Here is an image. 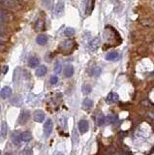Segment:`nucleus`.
<instances>
[{"instance_id":"1","label":"nucleus","mask_w":154,"mask_h":155,"mask_svg":"<svg viewBox=\"0 0 154 155\" xmlns=\"http://www.w3.org/2000/svg\"><path fill=\"white\" fill-rule=\"evenodd\" d=\"M104 37L107 44H113V46H115V45H118L121 43V38L119 36L118 32L111 26H107L105 28Z\"/></svg>"},{"instance_id":"2","label":"nucleus","mask_w":154,"mask_h":155,"mask_svg":"<svg viewBox=\"0 0 154 155\" xmlns=\"http://www.w3.org/2000/svg\"><path fill=\"white\" fill-rule=\"evenodd\" d=\"M0 4L4 9L17 10L20 7V0H0Z\"/></svg>"},{"instance_id":"3","label":"nucleus","mask_w":154,"mask_h":155,"mask_svg":"<svg viewBox=\"0 0 154 155\" xmlns=\"http://www.w3.org/2000/svg\"><path fill=\"white\" fill-rule=\"evenodd\" d=\"M75 45H76V43H75L74 40H72V39L64 40V41L60 44V50H61V52H62L69 53V52H71L72 50H74Z\"/></svg>"},{"instance_id":"4","label":"nucleus","mask_w":154,"mask_h":155,"mask_svg":"<svg viewBox=\"0 0 154 155\" xmlns=\"http://www.w3.org/2000/svg\"><path fill=\"white\" fill-rule=\"evenodd\" d=\"M78 129H79V133H81V134H85V133L89 129L88 121H87V120H81V121L79 122Z\"/></svg>"},{"instance_id":"5","label":"nucleus","mask_w":154,"mask_h":155,"mask_svg":"<svg viewBox=\"0 0 154 155\" xmlns=\"http://www.w3.org/2000/svg\"><path fill=\"white\" fill-rule=\"evenodd\" d=\"M52 126H54V123L50 119H47L46 122L44 123V134L46 137H49L52 131Z\"/></svg>"},{"instance_id":"6","label":"nucleus","mask_w":154,"mask_h":155,"mask_svg":"<svg viewBox=\"0 0 154 155\" xmlns=\"http://www.w3.org/2000/svg\"><path fill=\"white\" fill-rule=\"evenodd\" d=\"M29 118H30V114H29V111H22L20 117H18V123H20V125H24L26 122L28 121Z\"/></svg>"},{"instance_id":"7","label":"nucleus","mask_w":154,"mask_h":155,"mask_svg":"<svg viewBox=\"0 0 154 155\" xmlns=\"http://www.w3.org/2000/svg\"><path fill=\"white\" fill-rule=\"evenodd\" d=\"M99 45H100V38L99 37H95L94 39H92L91 41H90L89 45H88V48L91 52H95V50L98 49Z\"/></svg>"},{"instance_id":"8","label":"nucleus","mask_w":154,"mask_h":155,"mask_svg":"<svg viewBox=\"0 0 154 155\" xmlns=\"http://www.w3.org/2000/svg\"><path fill=\"white\" fill-rule=\"evenodd\" d=\"M12 141L15 145H18L20 143V141H22V138H20V133L18 132V131H13L12 135H11Z\"/></svg>"},{"instance_id":"9","label":"nucleus","mask_w":154,"mask_h":155,"mask_svg":"<svg viewBox=\"0 0 154 155\" xmlns=\"http://www.w3.org/2000/svg\"><path fill=\"white\" fill-rule=\"evenodd\" d=\"M118 94H116L115 92H111L110 94L107 96L106 98V103L107 104H113V103H116L118 101Z\"/></svg>"},{"instance_id":"10","label":"nucleus","mask_w":154,"mask_h":155,"mask_svg":"<svg viewBox=\"0 0 154 155\" xmlns=\"http://www.w3.org/2000/svg\"><path fill=\"white\" fill-rule=\"evenodd\" d=\"M45 113L41 109H37L34 113V120L37 122H43L45 119Z\"/></svg>"},{"instance_id":"11","label":"nucleus","mask_w":154,"mask_h":155,"mask_svg":"<svg viewBox=\"0 0 154 155\" xmlns=\"http://www.w3.org/2000/svg\"><path fill=\"white\" fill-rule=\"evenodd\" d=\"M63 13H64V3H63L62 1H60L58 2L56 7H55L54 14L55 16H57V17H60V16L63 15Z\"/></svg>"},{"instance_id":"12","label":"nucleus","mask_w":154,"mask_h":155,"mask_svg":"<svg viewBox=\"0 0 154 155\" xmlns=\"http://www.w3.org/2000/svg\"><path fill=\"white\" fill-rule=\"evenodd\" d=\"M12 95V89L9 86H5L0 90V97L1 98H8Z\"/></svg>"},{"instance_id":"13","label":"nucleus","mask_w":154,"mask_h":155,"mask_svg":"<svg viewBox=\"0 0 154 155\" xmlns=\"http://www.w3.org/2000/svg\"><path fill=\"white\" fill-rule=\"evenodd\" d=\"M120 56H119V53L117 52H111L106 55V59L109 61H117Z\"/></svg>"},{"instance_id":"14","label":"nucleus","mask_w":154,"mask_h":155,"mask_svg":"<svg viewBox=\"0 0 154 155\" xmlns=\"http://www.w3.org/2000/svg\"><path fill=\"white\" fill-rule=\"evenodd\" d=\"M47 73V66H45V65L39 66V67L36 69V72H35L37 77H44Z\"/></svg>"},{"instance_id":"15","label":"nucleus","mask_w":154,"mask_h":155,"mask_svg":"<svg viewBox=\"0 0 154 155\" xmlns=\"http://www.w3.org/2000/svg\"><path fill=\"white\" fill-rule=\"evenodd\" d=\"M74 75V67L72 64H67L64 69V76L66 78H71Z\"/></svg>"},{"instance_id":"16","label":"nucleus","mask_w":154,"mask_h":155,"mask_svg":"<svg viewBox=\"0 0 154 155\" xmlns=\"http://www.w3.org/2000/svg\"><path fill=\"white\" fill-rule=\"evenodd\" d=\"M39 64H40V61H39V58L38 57L31 56L28 59V65L30 66L31 68H36L37 66H39Z\"/></svg>"},{"instance_id":"17","label":"nucleus","mask_w":154,"mask_h":155,"mask_svg":"<svg viewBox=\"0 0 154 155\" xmlns=\"http://www.w3.org/2000/svg\"><path fill=\"white\" fill-rule=\"evenodd\" d=\"M37 44L41 45V46H44V45H47V36L44 35V34H41V35H38L36 38Z\"/></svg>"},{"instance_id":"18","label":"nucleus","mask_w":154,"mask_h":155,"mask_svg":"<svg viewBox=\"0 0 154 155\" xmlns=\"http://www.w3.org/2000/svg\"><path fill=\"white\" fill-rule=\"evenodd\" d=\"M45 28V18H40L37 20L35 23V29L37 31H41Z\"/></svg>"},{"instance_id":"19","label":"nucleus","mask_w":154,"mask_h":155,"mask_svg":"<svg viewBox=\"0 0 154 155\" xmlns=\"http://www.w3.org/2000/svg\"><path fill=\"white\" fill-rule=\"evenodd\" d=\"M7 133H8V125H7L6 122L4 121L1 125V132H0L1 140H4V139L7 137Z\"/></svg>"},{"instance_id":"20","label":"nucleus","mask_w":154,"mask_h":155,"mask_svg":"<svg viewBox=\"0 0 154 155\" xmlns=\"http://www.w3.org/2000/svg\"><path fill=\"white\" fill-rule=\"evenodd\" d=\"M20 138H22V141H25V143H28L32 140V135H31L30 132H23L20 134Z\"/></svg>"},{"instance_id":"21","label":"nucleus","mask_w":154,"mask_h":155,"mask_svg":"<svg viewBox=\"0 0 154 155\" xmlns=\"http://www.w3.org/2000/svg\"><path fill=\"white\" fill-rule=\"evenodd\" d=\"M83 109H90L92 107H93V101H92L91 99H89V98H85L83 100Z\"/></svg>"},{"instance_id":"22","label":"nucleus","mask_w":154,"mask_h":155,"mask_svg":"<svg viewBox=\"0 0 154 155\" xmlns=\"http://www.w3.org/2000/svg\"><path fill=\"white\" fill-rule=\"evenodd\" d=\"M105 119H106V116H104L103 114H99L97 116V118H96V123L98 126H103L106 122H105Z\"/></svg>"},{"instance_id":"23","label":"nucleus","mask_w":154,"mask_h":155,"mask_svg":"<svg viewBox=\"0 0 154 155\" xmlns=\"http://www.w3.org/2000/svg\"><path fill=\"white\" fill-rule=\"evenodd\" d=\"M10 20V15L4 10H0V21H8Z\"/></svg>"},{"instance_id":"24","label":"nucleus","mask_w":154,"mask_h":155,"mask_svg":"<svg viewBox=\"0 0 154 155\" xmlns=\"http://www.w3.org/2000/svg\"><path fill=\"white\" fill-rule=\"evenodd\" d=\"M116 119H117V117H116L115 116L110 114V116H106L105 122H106V124H111V123H113V122H115V121H116Z\"/></svg>"},{"instance_id":"25","label":"nucleus","mask_w":154,"mask_h":155,"mask_svg":"<svg viewBox=\"0 0 154 155\" xmlns=\"http://www.w3.org/2000/svg\"><path fill=\"white\" fill-rule=\"evenodd\" d=\"M64 35L67 37H72L73 35H75V29L72 27H67L65 28L64 30Z\"/></svg>"},{"instance_id":"26","label":"nucleus","mask_w":154,"mask_h":155,"mask_svg":"<svg viewBox=\"0 0 154 155\" xmlns=\"http://www.w3.org/2000/svg\"><path fill=\"white\" fill-rule=\"evenodd\" d=\"M81 91H83V94H89L90 92H91V86H90L89 84H83V88H81Z\"/></svg>"},{"instance_id":"27","label":"nucleus","mask_w":154,"mask_h":155,"mask_svg":"<svg viewBox=\"0 0 154 155\" xmlns=\"http://www.w3.org/2000/svg\"><path fill=\"white\" fill-rule=\"evenodd\" d=\"M100 74H101V68L100 67H94L93 69H92V71H91L92 76L98 77V76H100Z\"/></svg>"},{"instance_id":"28","label":"nucleus","mask_w":154,"mask_h":155,"mask_svg":"<svg viewBox=\"0 0 154 155\" xmlns=\"http://www.w3.org/2000/svg\"><path fill=\"white\" fill-rule=\"evenodd\" d=\"M62 71V64L60 62H56L54 66V72L56 74H60V72Z\"/></svg>"},{"instance_id":"29","label":"nucleus","mask_w":154,"mask_h":155,"mask_svg":"<svg viewBox=\"0 0 154 155\" xmlns=\"http://www.w3.org/2000/svg\"><path fill=\"white\" fill-rule=\"evenodd\" d=\"M50 84H52V85L56 84L58 82V78L56 76H52L50 79Z\"/></svg>"},{"instance_id":"30","label":"nucleus","mask_w":154,"mask_h":155,"mask_svg":"<svg viewBox=\"0 0 154 155\" xmlns=\"http://www.w3.org/2000/svg\"><path fill=\"white\" fill-rule=\"evenodd\" d=\"M23 153H24V155H33V150L31 148H26Z\"/></svg>"},{"instance_id":"31","label":"nucleus","mask_w":154,"mask_h":155,"mask_svg":"<svg viewBox=\"0 0 154 155\" xmlns=\"http://www.w3.org/2000/svg\"><path fill=\"white\" fill-rule=\"evenodd\" d=\"M7 72H8V66H5V67L3 68V73L6 74Z\"/></svg>"},{"instance_id":"32","label":"nucleus","mask_w":154,"mask_h":155,"mask_svg":"<svg viewBox=\"0 0 154 155\" xmlns=\"http://www.w3.org/2000/svg\"><path fill=\"white\" fill-rule=\"evenodd\" d=\"M5 155H12L11 152H7V153H5Z\"/></svg>"},{"instance_id":"33","label":"nucleus","mask_w":154,"mask_h":155,"mask_svg":"<svg viewBox=\"0 0 154 155\" xmlns=\"http://www.w3.org/2000/svg\"><path fill=\"white\" fill-rule=\"evenodd\" d=\"M56 155H64V154H63V153H57Z\"/></svg>"},{"instance_id":"34","label":"nucleus","mask_w":154,"mask_h":155,"mask_svg":"<svg viewBox=\"0 0 154 155\" xmlns=\"http://www.w3.org/2000/svg\"><path fill=\"white\" fill-rule=\"evenodd\" d=\"M0 111H1V108H0Z\"/></svg>"},{"instance_id":"35","label":"nucleus","mask_w":154,"mask_h":155,"mask_svg":"<svg viewBox=\"0 0 154 155\" xmlns=\"http://www.w3.org/2000/svg\"><path fill=\"white\" fill-rule=\"evenodd\" d=\"M0 155H1V151H0Z\"/></svg>"}]
</instances>
